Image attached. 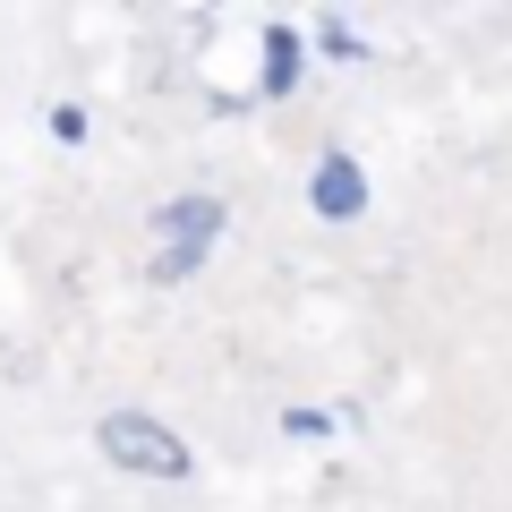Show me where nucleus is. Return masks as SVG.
Listing matches in <instances>:
<instances>
[{
    "label": "nucleus",
    "mask_w": 512,
    "mask_h": 512,
    "mask_svg": "<svg viewBox=\"0 0 512 512\" xmlns=\"http://www.w3.org/2000/svg\"><path fill=\"white\" fill-rule=\"evenodd\" d=\"M103 453L120 461V470H137V478H188V470H197L188 444L171 436L163 419H146V410H111V419H103Z\"/></svg>",
    "instance_id": "nucleus-1"
},
{
    "label": "nucleus",
    "mask_w": 512,
    "mask_h": 512,
    "mask_svg": "<svg viewBox=\"0 0 512 512\" xmlns=\"http://www.w3.org/2000/svg\"><path fill=\"white\" fill-rule=\"evenodd\" d=\"M308 197H316V214H325V222H350V214L367 205V171L350 163V154H325L316 180H308Z\"/></svg>",
    "instance_id": "nucleus-2"
},
{
    "label": "nucleus",
    "mask_w": 512,
    "mask_h": 512,
    "mask_svg": "<svg viewBox=\"0 0 512 512\" xmlns=\"http://www.w3.org/2000/svg\"><path fill=\"white\" fill-rule=\"evenodd\" d=\"M154 231H163V248H197L205 256V239L222 231V197H171L163 214H154Z\"/></svg>",
    "instance_id": "nucleus-3"
},
{
    "label": "nucleus",
    "mask_w": 512,
    "mask_h": 512,
    "mask_svg": "<svg viewBox=\"0 0 512 512\" xmlns=\"http://www.w3.org/2000/svg\"><path fill=\"white\" fill-rule=\"evenodd\" d=\"M299 77V35L291 26H265V94H282Z\"/></svg>",
    "instance_id": "nucleus-4"
},
{
    "label": "nucleus",
    "mask_w": 512,
    "mask_h": 512,
    "mask_svg": "<svg viewBox=\"0 0 512 512\" xmlns=\"http://www.w3.org/2000/svg\"><path fill=\"white\" fill-rule=\"evenodd\" d=\"M197 265H205L197 248H163V256H154V282H188V274H197Z\"/></svg>",
    "instance_id": "nucleus-5"
},
{
    "label": "nucleus",
    "mask_w": 512,
    "mask_h": 512,
    "mask_svg": "<svg viewBox=\"0 0 512 512\" xmlns=\"http://www.w3.org/2000/svg\"><path fill=\"white\" fill-rule=\"evenodd\" d=\"M52 137H60V146H77V137H86V111L60 103V111H52Z\"/></svg>",
    "instance_id": "nucleus-6"
}]
</instances>
